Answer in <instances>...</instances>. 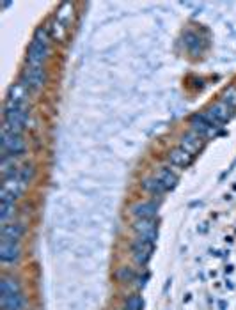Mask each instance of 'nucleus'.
Here are the masks:
<instances>
[{"label": "nucleus", "instance_id": "nucleus-1", "mask_svg": "<svg viewBox=\"0 0 236 310\" xmlns=\"http://www.w3.org/2000/svg\"><path fill=\"white\" fill-rule=\"evenodd\" d=\"M50 52V37L45 27H39L27 50V66L29 68H45V61Z\"/></svg>", "mask_w": 236, "mask_h": 310}, {"label": "nucleus", "instance_id": "nucleus-2", "mask_svg": "<svg viewBox=\"0 0 236 310\" xmlns=\"http://www.w3.org/2000/svg\"><path fill=\"white\" fill-rule=\"evenodd\" d=\"M29 123V105L22 107H4V124L2 129L9 133L22 135Z\"/></svg>", "mask_w": 236, "mask_h": 310}, {"label": "nucleus", "instance_id": "nucleus-3", "mask_svg": "<svg viewBox=\"0 0 236 310\" xmlns=\"http://www.w3.org/2000/svg\"><path fill=\"white\" fill-rule=\"evenodd\" d=\"M71 20H73V4H62L53 16L52 37L61 41L66 36V32H68L69 25H71Z\"/></svg>", "mask_w": 236, "mask_h": 310}, {"label": "nucleus", "instance_id": "nucleus-4", "mask_svg": "<svg viewBox=\"0 0 236 310\" xmlns=\"http://www.w3.org/2000/svg\"><path fill=\"white\" fill-rule=\"evenodd\" d=\"M0 146H2V156H13V158L22 156L27 149V144L22 135L4 131V129H2V137H0Z\"/></svg>", "mask_w": 236, "mask_h": 310}, {"label": "nucleus", "instance_id": "nucleus-5", "mask_svg": "<svg viewBox=\"0 0 236 310\" xmlns=\"http://www.w3.org/2000/svg\"><path fill=\"white\" fill-rule=\"evenodd\" d=\"M153 250H155V241L151 239H146L142 236H137L132 243V254L133 259L139 266H146L149 262V259L153 256Z\"/></svg>", "mask_w": 236, "mask_h": 310}, {"label": "nucleus", "instance_id": "nucleus-6", "mask_svg": "<svg viewBox=\"0 0 236 310\" xmlns=\"http://www.w3.org/2000/svg\"><path fill=\"white\" fill-rule=\"evenodd\" d=\"M46 82V71L45 68H29L27 66L23 71L22 84L29 89V92H39Z\"/></svg>", "mask_w": 236, "mask_h": 310}, {"label": "nucleus", "instance_id": "nucleus-7", "mask_svg": "<svg viewBox=\"0 0 236 310\" xmlns=\"http://www.w3.org/2000/svg\"><path fill=\"white\" fill-rule=\"evenodd\" d=\"M133 230L137 232V236L151 239V241H156V238H158V225H156L155 218L135 220L133 222Z\"/></svg>", "mask_w": 236, "mask_h": 310}, {"label": "nucleus", "instance_id": "nucleus-8", "mask_svg": "<svg viewBox=\"0 0 236 310\" xmlns=\"http://www.w3.org/2000/svg\"><path fill=\"white\" fill-rule=\"evenodd\" d=\"M27 301L23 293H7L0 294V308L2 310H25Z\"/></svg>", "mask_w": 236, "mask_h": 310}, {"label": "nucleus", "instance_id": "nucleus-9", "mask_svg": "<svg viewBox=\"0 0 236 310\" xmlns=\"http://www.w3.org/2000/svg\"><path fill=\"white\" fill-rule=\"evenodd\" d=\"M20 257H22L20 243L0 241V261L4 264H14V262H18Z\"/></svg>", "mask_w": 236, "mask_h": 310}, {"label": "nucleus", "instance_id": "nucleus-10", "mask_svg": "<svg viewBox=\"0 0 236 310\" xmlns=\"http://www.w3.org/2000/svg\"><path fill=\"white\" fill-rule=\"evenodd\" d=\"M156 213H158V206L153 201H140L132 206V215L137 220H144V218H155Z\"/></svg>", "mask_w": 236, "mask_h": 310}, {"label": "nucleus", "instance_id": "nucleus-11", "mask_svg": "<svg viewBox=\"0 0 236 310\" xmlns=\"http://www.w3.org/2000/svg\"><path fill=\"white\" fill-rule=\"evenodd\" d=\"M190 124H192V131H195L199 137L208 135V133H211L215 128H219L211 123V119L206 115V113H197V115H194L190 121Z\"/></svg>", "mask_w": 236, "mask_h": 310}, {"label": "nucleus", "instance_id": "nucleus-12", "mask_svg": "<svg viewBox=\"0 0 236 310\" xmlns=\"http://www.w3.org/2000/svg\"><path fill=\"white\" fill-rule=\"evenodd\" d=\"M0 234H2V241L20 243V239H22L23 234H25V229H23L22 223L11 222V223H6V225H2V230H0Z\"/></svg>", "mask_w": 236, "mask_h": 310}, {"label": "nucleus", "instance_id": "nucleus-13", "mask_svg": "<svg viewBox=\"0 0 236 310\" xmlns=\"http://www.w3.org/2000/svg\"><path fill=\"white\" fill-rule=\"evenodd\" d=\"M229 112H231V107L226 103V101H222V103H217L215 107H211L208 110L206 115L210 117L211 123H213L215 126H220V124H224L227 119H229Z\"/></svg>", "mask_w": 236, "mask_h": 310}, {"label": "nucleus", "instance_id": "nucleus-14", "mask_svg": "<svg viewBox=\"0 0 236 310\" xmlns=\"http://www.w3.org/2000/svg\"><path fill=\"white\" fill-rule=\"evenodd\" d=\"M167 160H169V163H171L172 167L187 168L188 165L192 163V160H194V156H192L188 151H185L183 147H176V149H172V151L169 152Z\"/></svg>", "mask_w": 236, "mask_h": 310}, {"label": "nucleus", "instance_id": "nucleus-15", "mask_svg": "<svg viewBox=\"0 0 236 310\" xmlns=\"http://www.w3.org/2000/svg\"><path fill=\"white\" fill-rule=\"evenodd\" d=\"M155 178L164 184L165 190H167V191L169 190H174L176 184H178V176H176L169 167H162V168H160V170L155 174Z\"/></svg>", "mask_w": 236, "mask_h": 310}, {"label": "nucleus", "instance_id": "nucleus-16", "mask_svg": "<svg viewBox=\"0 0 236 310\" xmlns=\"http://www.w3.org/2000/svg\"><path fill=\"white\" fill-rule=\"evenodd\" d=\"M179 147H183L185 151H188L192 156H194L195 152L199 151V147H201V137L195 131L187 133V135L181 139V146H179Z\"/></svg>", "mask_w": 236, "mask_h": 310}, {"label": "nucleus", "instance_id": "nucleus-17", "mask_svg": "<svg viewBox=\"0 0 236 310\" xmlns=\"http://www.w3.org/2000/svg\"><path fill=\"white\" fill-rule=\"evenodd\" d=\"M142 188L146 191H148L149 195H153V197H160V195H164L165 191V186L162 183L158 181V179L155 178V176H153V178H148L146 179V181L142 183Z\"/></svg>", "mask_w": 236, "mask_h": 310}, {"label": "nucleus", "instance_id": "nucleus-18", "mask_svg": "<svg viewBox=\"0 0 236 310\" xmlns=\"http://www.w3.org/2000/svg\"><path fill=\"white\" fill-rule=\"evenodd\" d=\"M20 291H22V287H20V282L16 280V278H14V277H9V275L2 277V280H0V294L20 293Z\"/></svg>", "mask_w": 236, "mask_h": 310}, {"label": "nucleus", "instance_id": "nucleus-19", "mask_svg": "<svg viewBox=\"0 0 236 310\" xmlns=\"http://www.w3.org/2000/svg\"><path fill=\"white\" fill-rule=\"evenodd\" d=\"M14 215H16V204L0 202V222H2V225L11 223V218H14Z\"/></svg>", "mask_w": 236, "mask_h": 310}, {"label": "nucleus", "instance_id": "nucleus-20", "mask_svg": "<svg viewBox=\"0 0 236 310\" xmlns=\"http://www.w3.org/2000/svg\"><path fill=\"white\" fill-rule=\"evenodd\" d=\"M116 278H117V282H121V284H130V282L135 280V273H133L132 268L124 266V268H119L116 272Z\"/></svg>", "mask_w": 236, "mask_h": 310}, {"label": "nucleus", "instance_id": "nucleus-21", "mask_svg": "<svg viewBox=\"0 0 236 310\" xmlns=\"http://www.w3.org/2000/svg\"><path fill=\"white\" fill-rule=\"evenodd\" d=\"M124 310H144V301L139 294H132L124 301Z\"/></svg>", "mask_w": 236, "mask_h": 310}, {"label": "nucleus", "instance_id": "nucleus-22", "mask_svg": "<svg viewBox=\"0 0 236 310\" xmlns=\"http://www.w3.org/2000/svg\"><path fill=\"white\" fill-rule=\"evenodd\" d=\"M148 278H149V273L140 275V277H139V287H144V285H146V282H148Z\"/></svg>", "mask_w": 236, "mask_h": 310}]
</instances>
